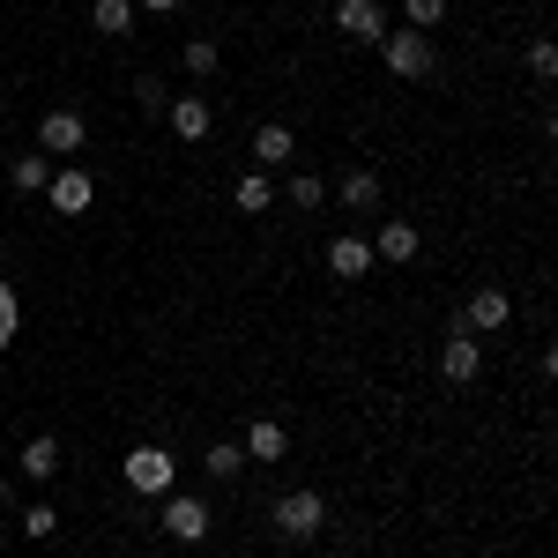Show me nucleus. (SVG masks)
I'll return each instance as SVG.
<instances>
[{"instance_id":"nucleus-23","label":"nucleus","mask_w":558,"mask_h":558,"mask_svg":"<svg viewBox=\"0 0 558 558\" xmlns=\"http://www.w3.org/2000/svg\"><path fill=\"white\" fill-rule=\"evenodd\" d=\"M23 336V299H15V283H0V350Z\"/></svg>"},{"instance_id":"nucleus-7","label":"nucleus","mask_w":558,"mask_h":558,"mask_svg":"<svg viewBox=\"0 0 558 558\" xmlns=\"http://www.w3.org/2000/svg\"><path fill=\"white\" fill-rule=\"evenodd\" d=\"M45 202L60 216H83L89 202H97V179L83 172V165H52V179H45Z\"/></svg>"},{"instance_id":"nucleus-10","label":"nucleus","mask_w":558,"mask_h":558,"mask_svg":"<svg viewBox=\"0 0 558 558\" xmlns=\"http://www.w3.org/2000/svg\"><path fill=\"white\" fill-rule=\"evenodd\" d=\"M328 276H343V283H365V276H373V239H357V231H336V239H328Z\"/></svg>"},{"instance_id":"nucleus-15","label":"nucleus","mask_w":558,"mask_h":558,"mask_svg":"<svg viewBox=\"0 0 558 558\" xmlns=\"http://www.w3.org/2000/svg\"><path fill=\"white\" fill-rule=\"evenodd\" d=\"M15 470L31 476V484H52V476H60V439H52V432H38V439H23Z\"/></svg>"},{"instance_id":"nucleus-22","label":"nucleus","mask_w":558,"mask_h":558,"mask_svg":"<svg viewBox=\"0 0 558 558\" xmlns=\"http://www.w3.org/2000/svg\"><path fill=\"white\" fill-rule=\"evenodd\" d=\"M202 470H209V476H239V470H246V447H231V439H216L209 454H202Z\"/></svg>"},{"instance_id":"nucleus-21","label":"nucleus","mask_w":558,"mask_h":558,"mask_svg":"<svg viewBox=\"0 0 558 558\" xmlns=\"http://www.w3.org/2000/svg\"><path fill=\"white\" fill-rule=\"evenodd\" d=\"M283 202H291V209H320V202H328V179H313V172H291V186H283Z\"/></svg>"},{"instance_id":"nucleus-19","label":"nucleus","mask_w":558,"mask_h":558,"mask_svg":"<svg viewBox=\"0 0 558 558\" xmlns=\"http://www.w3.org/2000/svg\"><path fill=\"white\" fill-rule=\"evenodd\" d=\"M45 179H52V157H38V149L8 165V186H15V194H45Z\"/></svg>"},{"instance_id":"nucleus-2","label":"nucleus","mask_w":558,"mask_h":558,"mask_svg":"<svg viewBox=\"0 0 558 558\" xmlns=\"http://www.w3.org/2000/svg\"><path fill=\"white\" fill-rule=\"evenodd\" d=\"M380 60H387L395 83H425L432 68H439V45H432V31H410V23H402V31L380 38Z\"/></svg>"},{"instance_id":"nucleus-16","label":"nucleus","mask_w":558,"mask_h":558,"mask_svg":"<svg viewBox=\"0 0 558 558\" xmlns=\"http://www.w3.org/2000/svg\"><path fill=\"white\" fill-rule=\"evenodd\" d=\"M299 157V134L283 128V120H260L254 128V165H291Z\"/></svg>"},{"instance_id":"nucleus-4","label":"nucleus","mask_w":558,"mask_h":558,"mask_svg":"<svg viewBox=\"0 0 558 558\" xmlns=\"http://www.w3.org/2000/svg\"><path fill=\"white\" fill-rule=\"evenodd\" d=\"M395 23H387V8L380 0H336V38H350V45H380Z\"/></svg>"},{"instance_id":"nucleus-1","label":"nucleus","mask_w":558,"mask_h":558,"mask_svg":"<svg viewBox=\"0 0 558 558\" xmlns=\"http://www.w3.org/2000/svg\"><path fill=\"white\" fill-rule=\"evenodd\" d=\"M120 484H128L134 499H165V492H179V454L165 439H142V447H128V462H120Z\"/></svg>"},{"instance_id":"nucleus-3","label":"nucleus","mask_w":558,"mask_h":558,"mask_svg":"<svg viewBox=\"0 0 558 558\" xmlns=\"http://www.w3.org/2000/svg\"><path fill=\"white\" fill-rule=\"evenodd\" d=\"M268 521H276L283 544H313V536L328 529V499H320L313 484H299V492H283V499L268 507Z\"/></svg>"},{"instance_id":"nucleus-17","label":"nucleus","mask_w":558,"mask_h":558,"mask_svg":"<svg viewBox=\"0 0 558 558\" xmlns=\"http://www.w3.org/2000/svg\"><path fill=\"white\" fill-rule=\"evenodd\" d=\"M231 202H239V216H268V209H276V179H268V172H246L239 186H231Z\"/></svg>"},{"instance_id":"nucleus-8","label":"nucleus","mask_w":558,"mask_h":558,"mask_svg":"<svg viewBox=\"0 0 558 558\" xmlns=\"http://www.w3.org/2000/svg\"><path fill=\"white\" fill-rule=\"evenodd\" d=\"M89 142V128H83V112H68V105H52L38 120V157H75Z\"/></svg>"},{"instance_id":"nucleus-13","label":"nucleus","mask_w":558,"mask_h":558,"mask_svg":"<svg viewBox=\"0 0 558 558\" xmlns=\"http://www.w3.org/2000/svg\"><path fill=\"white\" fill-rule=\"evenodd\" d=\"M417 254H425L417 223H380V231H373V260H395V268H402V260H417Z\"/></svg>"},{"instance_id":"nucleus-26","label":"nucleus","mask_w":558,"mask_h":558,"mask_svg":"<svg viewBox=\"0 0 558 558\" xmlns=\"http://www.w3.org/2000/svg\"><path fill=\"white\" fill-rule=\"evenodd\" d=\"M402 15H410V31H432L447 15V0H402Z\"/></svg>"},{"instance_id":"nucleus-14","label":"nucleus","mask_w":558,"mask_h":558,"mask_svg":"<svg viewBox=\"0 0 558 558\" xmlns=\"http://www.w3.org/2000/svg\"><path fill=\"white\" fill-rule=\"evenodd\" d=\"M239 447H246V462H283V454H291V432L276 425V417H254Z\"/></svg>"},{"instance_id":"nucleus-5","label":"nucleus","mask_w":558,"mask_h":558,"mask_svg":"<svg viewBox=\"0 0 558 558\" xmlns=\"http://www.w3.org/2000/svg\"><path fill=\"white\" fill-rule=\"evenodd\" d=\"M157 529H165L172 544H202V536H209V507H202L194 492H165V514H157Z\"/></svg>"},{"instance_id":"nucleus-6","label":"nucleus","mask_w":558,"mask_h":558,"mask_svg":"<svg viewBox=\"0 0 558 558\" xmlns=\"http://www.w3.org/2000/svg\"><path fill=\"white\" fill-rule=\"evenodd\" d=\"M484 373V343H476L470 328H447V343H439V380L447 387H470Z\"/></svg>"},{"instance_id":"nucleus-11","label":"nucleus","mask_w":558,"mask_h":558,"mask_svg":"<svg viewBox=\"0 0 558 558\" xmlns=\"http://www.w3.org/2000/svg\"><path fill=\"white\" fill-rule=\"evenodd\" d=\"M336 202H343L350 216H380V172H373V165H350V172L336 179Z\"/></svg>"},{"instance_id":"nucleus-27","label":"nucleus","mask_w":558,"mask_h":558,"mask_svg":"<svg viewBox=\"0 0 558 558\" xmlns=\"http://www.w3.org/2000/svg\"><path fill=\"white\" fill-rule=\"evenodd\" d=\"M186 0H134V15H179Z\"/></svg>"},{"instance_id":"nucleus-25","label":"nucleus","mask_w":558,"mask_h":558,"mask_svg":"<svg viewBox=\"0 0 558 558\" xmlns=\"http://www.w3.org/2000/svg\"><path fill=\"white\" fill-rule=\"evenodd\" d=\"M529 75H544V83L558 75V45L551 38H529Z\"/></svg>"},{"instance_id":"nucleus-12","label":"nucleus","mask_w":558,"mask_h":558,"mask_svg":"<svg viewBox=\"0 0 558 558\" xmlns=\"http://www.w3.org/2000/svg\"><path fill=\"white\" fill-rule=\"evenodd\" d=\"M165 120H172L179 142H202V134L216 128V105H209V97H172V105H165Z\"/></svg>"},{"instance_id":"nucleus-18","label":"nucleus","mask_w":558,"mask_h":558,"mask_svg":"<svg viewBox=\"0 0 558 558\" xmlns=\"http://www.w3.org/2000/svg\"><path fill=\"white\" fill-rule=\"evenodd\" d=\"M89 23H97V38H128L134 31V0H89Z\"/></svg>"},{"instance_id":"nucleus-24","label":"nucleus","mask_w":558,"mask_h":558,"mask_svg":"<svg viewBox=\"0 0 558 558\" xmlns=\"http://www.w3.org/2000/svg\"><path fill=\"white\" fill-rule=\"evenodd\" d=\"M179 60H186V75H216V38H186Z\"/></svg>"},{"instance_id":"nucleus-20","label":"nucleus","mask_w":558,"mask_h":558,"mask_svg":"<svg viewBox=\"0 0 558 558\" xmlns=\"http://www.w3.org/2000/svg\"><path fill=\"white\" fill-rule=\"evenodd\" d=\"M15 529H23L31 544H45V536H60V507H52V499H31V507L15 514Z\"/></svg>"},{"instance_id":"nucleus-9","label":"nucleus","mask_w":558,"mask_h":558,"mask_svg":"<svg viewBox=\"0 0 558 558\" xmlns=\"http://www.w3.org/2000/svg\"><path fill=\"white\" fill-rule=\"evenodd\" d=\"M507 320H514V299H507L499 283H484V291H470V305H462V328H470V336H499Z\"/></svg>"}]
</instances>
